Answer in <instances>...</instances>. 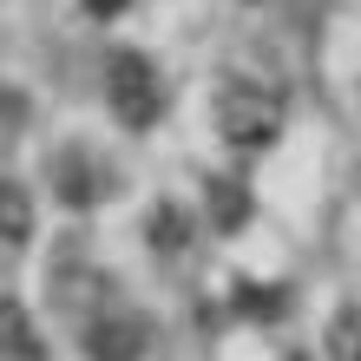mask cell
Listing matches in <instances>:
<instances>
[{
    "instance_id": "6da1fadb",
    "label": "cell",
    "mask_w": 361,
    "mask_h": 361,
    "mask_svg": "<svg viewBox=\"0 0 361 361\" xmlns=\"http://www.w3.org/2000/svg\"><path fill=\"white\" fill-rule=\"evenodd\" d=\"M99 86H105V105H112L118 125H132V132L158 125V112H164V79H158V66L138 47H112V53H105Z\"/></svg>"
},
{
    "instance_id": "7a4b0ae2",
    "label": "cell",
    "mask_w": 361,
    "mask_h": 361,
    "mask_svg": "<svg viewBox=\"0 0 361 361\" xmlns=\"http://www.w3.org/2000/svg\"><path fill=\"white\" fill-rule=\"evenodd\" d=\"M217 132L237 145V152H263V145H276V132H283V105H276V92L237 79V86L217 92Z\"/></svg>"
},
{
    "instance_id": "3957f363",
    "label": "cell",
    "mask_w": 361,
    "mask_h": 361,
    "mask_svg": "<svg viewBox=\"0 0 361 361\" xmlns=\"http://www.w3.org/2000/svg\"><path fill=\"white\" fill-rule=\"evenodd\" d=\"M79 348H86L92 361H145V348H152V315L125 309L118 295H112V302H99V309L86 315Z\"/></svg>"
},
{
    "instance_id": "277c9868",
    "label": "cell",
    "mask_w": 361,
    "mask_h": 361,
    "mask_svg": "<svg viewBox=\"0 0 361 361\" xmlns=\"http://www.w3.org/2000/svg\"><path fill=\"white\" fill-rule=\"evenodd\" d=\"M53 190H59L73 210H92V204L112 197V171H105L92 152H59V158H53Z\"/></svg>"
},
{
    "instance_id": "5b68a950",
    "label": "cell",
    "mask_w": 361,
    "mask_h": 361,
    "mask_svg": "<svg viewBox=\"0 0 361 361\" xmlns=\"http://www.w3.org/2000/svg\"><path fill=\"white\" fill-rule=\"evenodd\" d=\"M27 243H33V197L0 171V269H13Z\"/></svg>"
},
{
    "instance_id": "8992f818",
    "label": "cell",
    "mask_w": 361,
    "mask_h": 361,
    "mask_svg": "<svg viewBox=\"0 0 361 361\" xmlns=\"http://www.w3.org/2000/svg\"><path fill=\"white\" fill-rule=\"evenodd\" d=\"M47 355V342H39L33 315L20 302H0V361H39Z\"/></svg>"
},
{
    "instance_id": "52a82bcc",
    "label": "cell",
    "mask_w": 361,
    "mask_h": 361,
    "mask_svg": "<svg viewBox=\"0 0 361 361\" xmlns=\"http://www.w3.org/2000/svg\"><path fill=\"white\" fill-rule=\"evenodd\" d=\"M210 217H217V230H237L243 217H250V190L243 184H224V178H210Z\"/></svg>"
},
{
    "instance_id": "ba28073f",
    "label": "cell",
    "mask_w": 361,
    "mask_h": 361,
    "mask_svg": "<svg viewBox=\"0 0 361 361\" xmlns=\"http://www.w3.org/2000/svg\"><path fill=\"white\" fill-rule=\"evenodd\" d=\"M86 7H92V13H118L125 0H86Z\"/></svg>"
}]
</instances>
